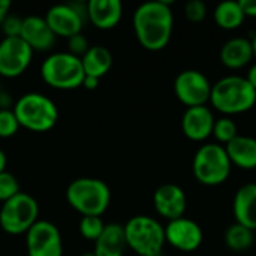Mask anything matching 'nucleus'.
I'll return each mask as SVG.
<instances>
[{
	"label": "nucleus",
	"instance_id": "nucleus-10",
	"mask_svg": "<svg viewBox=\"0 0 256 256\" xmlns=\"http://www.w3.org/2000/svg\"><path fill=\"white\" fill-rule=\"evenodd\" d=\"M27 256H63L58 228L50 220H38L26 234Z\"/></svg>",
	"mask_w": 256,
	"mask_h": 256
},
{
	"label": "nucleus",
	"instance_id": "nucleus-3",
	"mask_svg": "<svg viewBox=\"0 0 256 256\" xmlns=\"http://www.w3.org/2000/svg\"><path fill=\"white\" fill-rule=\"evenodd\" d=\"M66 201L82 216H102L110 207L111 190L99 178L81 177L68 186Z\"/></svg>",
	"mask_w": 256,
	"mask_h": 256
},
{
	"label": "nucleus",
	"instance_id": "nucleus-7",
	"mask_svg": "<svg viewBox=\"0 0 256 256\" xmlns=\"http://www.w3.org/2000/svg\"><path fill=\"white\" fill-rule=\"evenodd\" d=\"M231 170L232 164L225 147L220 144H202L194 156V176L204 186H219L225 183Z\"/></svg>",
	"mask_w": 256,
	"mask_h": 256
},
{
	"label": "nucleus",
	"instance_id": "nucleus-21",
	"mask_svg": "<svg viewBox=\"0 0 256 256\" xmlns=\"http://www.w3.org/2000/svg\"><path fill=\"white\" fill-rule=\"evenodd\" d=\"M225 150L232 165L242 170L256 168V138L237 135L225 146Z\"/></svg>",
	"mask_w": 256,
	"mask_h": 256
},
{
	"label": "nucleus",
	"instance_id": "nucleus-34",
	"mask_svg": "<svg viewBox=\"0 0 256 256\" xmlns=\"http://www.w3.org/2000/svg\"><path fill=\"white\" fill-rule=\"evenodd\" d=\"M98 86H99V78L86 75V78L82 81V87H86L87 90H94V88H98Z\"/></svg>",
	"mask_w": 256,
	"mask_h": 256
},
{
	"label": "nucleus",
	"instance_id": "nucleus-6",
	"mask_svg": "<svg viewBox=\"0 0 256 256\" xmlns=\"http://www.w3.org/2000/svg\"><path fill=\"white\" fill-rule=\"evenodd\" d=\"M124 226L128 248L138 256H159L165 243V228L150 216H134Z\"/></svg>",
	"mask_w": 256,
	"mask_h": 256
},
{
	"label": "nucleus",
	"instance_id": "nucleus-20",
	"mask_svg": "<svg viewBox=\"0 0 256 256\" xmlns=\"http://www.w3.org/2000/svg\"><path fill=\"white\" fill-rule=\"evenodd\" d=\"M128 248L124 226L120 224H106L100 237L94 242V256H123Z\"/></svg>",
	"mask_w": 256,
	"mask_h": 256
},
{
	"label": "nucleus",
	"instance_id": "nucleus-24",
	"mask_svg": "<svg viewBox=\"0 0 256 256\" xmlns=\"http://www.w3.org/2000/svg\"><path fill=\"white\" fill-rule=\"evenodd\" d=\"M254 231L240 225V224H232L228 226L225 232V244L228 249L234 252H244L254 244Z\"/></svg>",
	"mask_w": 256,
	"mask_h": 256
},
{
	"label": "nucleus",
	"instance_id": "nucleus-18",
	"mask_svg": "<svg viewBox=\"0 0 256 256\" xmlns=\"http://www.w3.org/2000/svg\"><path fill=\"white\" fill-rule=\"evenodd\" d=\"M232 213L237 224L256 231V183H248L236 192Z\"/></svg>",
	"mask_w": 256,
	"mask_h": 256
},
{
	"label": "nucleus",
	"instance_id": "nucleus-1",
	"mask_svg": "<svg viewBox=\"0 0 256 256\" xmlns=\"http://www.w3.org/2000/svg\"><path fill=\"white\" fill-rule=\"evenodd\" d=\"M132 22L136 39L146 50L160 51L170 44L174 15L168 2L156 0L140 4L134 12Z\"/></svg>",
	"mask_w": 256,
	"mask_h": 256
},
{
	"label": "nucleus",
	"instance_id": "nucleus-14",
	"mask_svg": "<svg viewBox=\"0 0 256 256\" xmlns=\"http://www.w3.org/2000/svg\"><path fill=\"white\" fill-rule=\"evenodd\" d=\"M153 206L162 218L168 219V222L180 219L184 216L188 200L184 190L172 183L162 184L156 189L153 195Z\"/></svg>",
	"mask_w": 256,
	"mask_h": 256
},
{
	"label": "nucleus",
	"instance_id": "nucleus-9",
	"mask_svg": "<svg viewBox=\"0 0 256 256\" xmlns=\"http://www.w3.org/2000/svg\"><path fill=\"white\" fill-rule=\"evenodd\" d=\"M212 87L210 80L196 69L182 70L174 81V93L188 108L207 105V102H210Z\"/></svg>",
	"mask_w": 256,
	"mask_h": 256
},
{
	"label": "nucleus",
	"instance_id": "nucleus-5",
	"mask_svg": "<svg viewBox=\"0 0 256 256\" xmlns=\"http://www.w3.org/2000/svg\"><path fill=\"white\" fill-rule=\"evenodd\" d=\"M40 76L45 84L57 90H74L82 86L86 72L81 58L69 51L52 52L40 64Z\"/></svg>",
	"mask_w": 256,
	"mask_h": 256
},
{
	"label": "nucleus",
	"instance_id": "nucleus-35",
	"mask_svg": "<svg viewBox=\"0 0 256 256\" xmlns=\"http://www.w3.org/2000/svg\"><path fill=\"white\" fill-rule=\"evenodd\" d=\"M246 80L250 82V86L254 87L256 90V63L249 69V72H248V76H246Z\"/></svg>",
	"mask_w": 256,
	"mask_h": 256
},
{
	"label": "nucleus",
	"instance_id": "nucleus-30",
	"mask_svg": "<svg viewBox=\"0 0 256 256\" xmlns=\"http://www.w3.org/2000/svg\"><path fill=\"white\" fill-rule=\"evenodd\" d=\"M88 48H90V44H88L87 38L82 33H78V34H75V36L68 39V50H69V52L76 56V57H80V58L88 51Z\"/></svg>",
	"mask_w": 256,
	"mask_h": 256
},
{
	"label": "nucleus",
	"instance_id": "nucleus-15",
	"mask_svg": "<svg viewBox=\"0 0 256 256\" xmlns=\"http://www.w3.org/2000/svg\"><path fill=\"white\" fill-rule=\"evenodd\" d=\"M214 116L207 105L188 108L182 117V130L190 141H206L213 135Z\"/></svg>",
	"mask_w": 256,
	"mask_h": 256
},
{
	"label": "nucleus",
	"instance_id": "nucleus-17",
	"mask_svg": "<svg viewBox=\"0 0 256 256\" xmlns=\"http://www.w3.org/2000/svg\"><path fill=\"white\" fill-rule=\"evenodd\" d=\"M123 15V6L120 0H90L87 2V18L88 21L100 28H114Z\"/></svg>",
	"mask_w": 256,
	"mask_h": 256
},
{
	"label": "nucleus",
	"instance_id": "nucleus-36",
	"mask_svg": "<svg viewBox=\"0 0 256 256\" xmlns=\"http://www.w3.org/2000/svg\"><path fill=\"white\" fill-rule=\"evenodd\" d=\"M6 165H8V159H6V154L0 148V174L6 171Z\"/></svg>",
	"mask_w": 256,
	"mask_h": 256
},
{
	"label": "nucleus",
	"instance_id": "nucleus-22",
	"mask_svg": "<svg viewBox=\"0 0 256 256\" xmlns=\"http://www.w3.org/2000/svg\"><path fill=\"white\" fill-rule=\"evenodd\" d=\"M81 63L87 76L100 80L104 75H106V72H110L112 66V54L102 45H93L81 57Z\"/></svg>",
	"mask_w": 256,
	"mask_h": 256
},
{
	"label": "nucleus",
	"instance_id": "nucleus-26",
	"mask_svg": "<svg viewBox=\"0 0 256 256\" xmlns=\"http://www.w3.org/2000/svg\"><path fill=\"white\" fill-rule=\"evenodd\" d=\"M105 230L100 216H82L80 220V234L90 242H96Z\"/></svg>",
	"mask_w": 256,
	"mask_h": 256
},
{
	"label": "nucleus",
	"instance_id": "nucleus-29",
	"mask_svg": "<svg viewBox=\"0 0 256 256\" xmlns=\"http://www.w3.org/2000/svg\"><path fill=\"white\" fill-rule=\"evenodd\" d=\"M184 15L190 22H201L207 15V4L202 0H190L184 4Z\"/></svg>",
	"mask_w": 256,
	"mask_h": 256
},
{
	"label": "nucleus",
	"instance_id": "nucleus-4",
	"mask_svg": "<svg viewBox=\"0 0 256 256\" xmlns=\"http://www.w3.org/2000/svg\"><path fill=\"white\" fill-rule=\"evenodd\" d=\"M20 126L32 132H48L58 120L57 105L42 93H26L12 106Z\"/></svg>",
	"mask_w": 256,
	"mask_h": 256
},
{
	"label": "nucleus",
	"instance_id": "nucleus-11",
	"mask_svg": "<svg viewBox=\"0 0 256 256\" xmlns=\"http://www.w3.org/2000/svg\"><path fill=\"white\" fill-rule=\"evenodd\" d=\"M33 50L18 38H3L0 40V76L16 78L22 75L32 63Z\"/></svg>",
	"mask_w": 256,
	"mask_h": 256
},
{
	"label": "nucleus",
	"instance_id": "nucleus-23",
	"mask_svg": "<svg viewBox=\"0 0 256 256\" xmlns=\"http://www.w3.org/2000/svg\"><path fill=\"white\" fill-rule=\"evenodd\" d=\"M213 18H214V22L220 28L236 30L243 24L246 15L240 6V2L226 0L216 6V9L213 12Z\"/></svg>",
	"mask_w": 256,
	"mask_h": 256
},
{
	"label": "nucleus",
	"instance_id": "nucleus-33",
	"mask_svg": "<svg viewBox=\"0 0 256 256\" xmlns=\"http://www.w3.org/2000/svg\"><path fill=\"white\" fill-rule=\"evenodd\" d=\"M10 2L9 0H0V26L2 22L9 16V9H10Z\"/></svg>",
	"mask_w": 256,
	"mask_h": 256
},
{
	"label": "nucleus",
	"instance_id": "nucleus-19",
	"mask_svg": "<svg viewBox=\"0 0 256 256\" xmlns=\"http://www.w3.org/2000/svg\"><path fill=\"white\" fill-rule=\"evenodd\" d=\"M255 57L252 39L232 38L226 40L220 48V62L228 69H242Z\"/></svg>",
	"mask_w": 256,
	"mask_h": 256
},
{
	"label": "nucleus",
	"instance_id": "nucleus-31",
	"mask_svg": "<svg viewBox=\"0 0 256 256\" xmlns=\"http://www.w3.org/2000/svg\"><path fill=\"white\" fill-rule=\"evenodd\" d=\"M2 32L4 38H18L21 36V28H22V20L16 15H9L3 22H2Z\"/></svg>",
	"mask_w": 256,
	"mask_h": 256
},
{
	"label": "nucleus",
	"instance_id": "nucleus-32",
	"mask_svg": "<svg viewBox=\"0 0 256 256\" xmlns=\"http://www.w3.org/2000/svg\"><path fill=\"white\" fill-rule=\"evenodd\" d=\"M246 16L256 18V0H238Z\"/></svg>",
	"mask_w": 256,
	"mask_h": 256
},
{
	"label": "nucleus",
	"instance_id": "nucleus-13",
	"mask_svg": "<svg viewBox=\"0 0 256 256\" xmlns=\"http://www.w3.org/2000/svg\"><path fill=\"white\" fill-rule=\"evenodd\" d=\"M45 21L56 36L72 38L81 33L86 18L76 10L74 3H63L51 6L45 14Z\"/></svg>",
	"mask_w": 256,
	"mask_h": 256
},
{
	"label": "nucleus",
	"instance_id": "nucleus-16",
	"mask_svg": "<svg viewBox=\"0 0 256 256\" xmlns=\"http://www.w3.org/2000/svg\"><path fill=\"white\" fill-rule=\"evenodd\" d=\"M33 51H48L56 44V34L46 24L44 16L28 15L22 18V28L20 36Z\"/></svg>",
	"mask_w": 256,
	"mask_h": 256
},
{
	"label": "nucleus",
	"instance_id": "nucleus-37",
	"mask_svg": "<svg viewBox=\"0 0 256 256\" xmlns=\"http://www.w3.org/2000/svg\"><path fill=\"white\" fill-rule=\"evenodd\" d=\"M252 45H254V54H255L256 57V34L254 36V39H252Z\"/></svg>",
	"mask_w": 256,
	"mask_h": 256
},
{
	"label": "nucleus",
	"instance_id": "nucleus-27",
	"mask_svg": "<svg viewBox=\"0 0 256 256\" xmlns=\"http://www.w3.org/2000/svg\"><path fill=\"white\" fill-rule=\"evenodd\" d=\"M18 118L14 110H0V138H10L20 129Z\"/></svg>",
	"mask_w": 256,
	"mask_h": 256
},
{
	"label": "nucleus",
	"instance_id": "nucleus-2",
	"mask_svg": "<svg viewBox=\"0 0 256 256\" xmlns=\"http://www.w3.org/2000/svg\"><path fill=\"white\" fill-rule=\"evenodd\" d=\"M210 104L224 116H236L252 110L256 104V90L240 75H228L212 87Z\"/></svg>",
	"mask_w": 256,
	"mask_h": 256
},
{
	"label": "nucleus",
	"instance_id": "nucleus-28",
	"mask_svg": "<svg viewBox=\"0 0 256 256\" xmlns=\"http://www.w3.org/2000/svg\"><path fill=\"white\" fill-rule=\"evenodd\" d=\"M20 192L21 190H20V183L16 177L8 171L2 172L0 174V201L6 202L8 200H10Z\"/></svg>",
	"mask_w": 256,
	"mask_h": 256
},
{
	"label": "nucleus",
	"instance_id": "nucleus-38",
	"mask_svg": "<svg viewBox=\"0 0 256 256\" xmlns=\"http://www.w3.org/2000/svg\"><path fill=\"white\" fill-rule=\"evenodd\" d=\"M82 256H94V254L93 252H88V254H84Z\"/></svg>",
	"mask_w": 256,
	"mask_h": 256
},
{
	"label": "nucleus",
	"instance_id": "nucleus-8",
	"mask_svg": "<svg viewBox=\"0 0 256 256\" xmlns=\"http://www.w3.org/2000/svg\"><path fill=\"white\" fill-rule=\"evenodd\" d=\"M38 201L26 194L20 192L0 207V228L9 236L27 234L28 230L39 220Z\"/></svg>",
	"mask_w": 256,
	"mask_h": 256
},
{
	"label": "nucleus",
	"instance_id": "nucleus-25",
	"mask_svg": "<svg viewBox=\"0 0 256 256\" xmlns=\"http://www.w3.org/2000/svg\"><path fill=\"white\" fill-rule=\"evenodd\" d=\"M238 135L237 130V124L231 117H220L214 122V128H213V136L222 142V144H228L230 141H232L236 136Z\"/></svg>",
	"mask_w": 256,
	"mask_h": 256
},
{
	"label": "nucleus",
	"instance_id": "nucleus-12",
	"mask_svg": "<svg viewBox=\"0 0 256 256\" xmlns=\"http://www.w3.org/2000/svg\"><path fill=\"white\" fill-rule=\"evenodd\" d=\"M166 243L182 252H194L202 243V230L201 226L188 218H180L168 222L165 226Z\"/></svg>",
	"mask_w": 256,
	"mask_h": 256
}]
</instances>
